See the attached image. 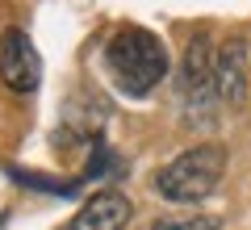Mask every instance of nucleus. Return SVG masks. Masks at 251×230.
<instances>
[{
    "label": "nucleus",
    "mask_w": 251,
    "mask_h": 230,
    "mask_svg": "<svg viewBox=\"0 0 251 230\" xmlns=\"http://www.w3.org/2000/svg\"><path fill=\"white\" fill-rule=\"evenodd\" d=\"M105 67L126 97H147L168 76V51L143 26H122L105 42Z\"/></svg>",
    "instance_id": "obj_1"
},
{
    "label": "nucleus",
    "mask_w": 251,
    "mask_h": 230,
    "mask_svg": "<svg viewBox=\"0 0 251 230\" xmlns=\"http://www.w3.org/2000/svg\"><path fill=\"white\" fill-rule=\"evenodd\" d=\"M151 230H218V218H209V213H193V218H159Z\"/></svg>",
    "instance_id": "obj_7"
},
{
    "label": "nucleus",
    "mask_w": 251,
    "mask_h": 230,
    "mask_svg": "<svg viewBox=\"0 0 251 230\" xmlns=\"http://www.w3.org/2000/svg\"><path fill=\"white\" fill-rule=\"evenodd\" d=\"M222 176H226V147L197 142L155 172V193L168 197L172 205H197L222 184Z\"/></svg>",
    "instance_id": "obj_2"
},
{
    "label": "nucleus",
    "mask_w": 251,
    "mask_h": 230,
    "mask_svg": "<svg viewBox=\"0 0 251 230\" xmlns=\"http://www.w3.org/2000/svg\"><path fill=\"white\" fill-rule=\"evenodd\" d=\"M180 97H184V122L188 126H214L218 88H214V46H209L205 34H197L184 51V63H180Z\"/></svg>",
    "instance_id": "obj_3"
},
{
    "label": "nucleus",
    "mask_w": 251,
    "mask_h": 230,
    "mask_svg": "<svg viewBox=\"0 0 251 230\" xmlns=\"http://www.w3.org/2000/svg\"><path fill=\"white\" fill-rule=\"evenodd\" d=\"M247 80H251V63H247V42L243 38H226L222 51L214 54V88L218 101L230 109H239L247 101Z\"/></svg>",
    "instance_id": "obj_5"
},
{
    "label": "nucleus",
    "mask_w": 251,
    "mask_h": 230,
    "mask_svg": "<svg viewBox=\"0 0 251 230\" xmlns=\"http://www.w3.org/2000/svg\"><path fill=\"white\" fill-rule=\"evenodd\" d=\"M0 80L17 97H29L42 84V59H38L25 29H4L0 34Z\"/></svg>",
    "instance_id": "obj_4"
},
{
    "label": "nucleus",
    "mask_w": 251,
    "mask_h": 230,
    "mask_svg": "<svg viewBox=\"0 0 251 230\" xmlns=\"http://www.w3.org/2000/svg\"><path fill=\"white\" fill-rule=\"evenodd\" d=\"M130 213H134V205H130L126 193L100 188V193H92L88 201L72 213V222L63 230H126L130 226Z\"/></svg>",
    "instance_id": "obj_6"
}]
</instances>
